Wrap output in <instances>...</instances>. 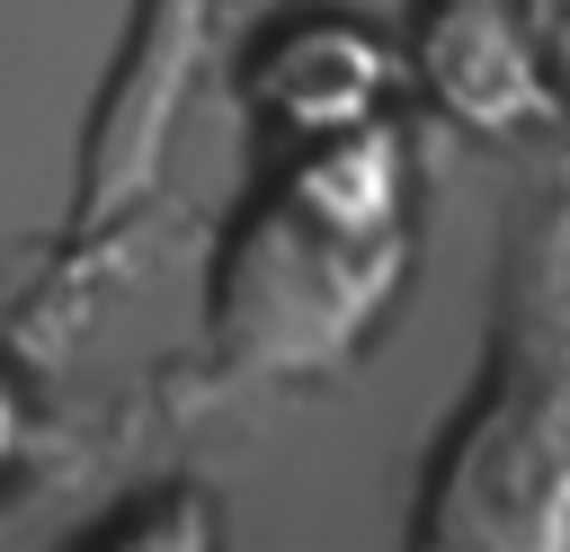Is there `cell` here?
<instances>
[{
    "mask_svg": "<svg viewBox=\"0 0 570 552\" xmlns=\"http://www.w3.org/2000/svg\"><path fill=\"white\" fill-rule=\"evenodd\" d=\"M410 258L419 151L392 116H365L294 151H258V178L205 267V329L196 365L178 374V401L214 410L240 392L338 374L401 303Z\"/></svg>",
    "mask_w": 570,
    "mask_h": 552,
    "instance_id": "6da1fadb",
    "label": "cell"
},
{
    "mask_svg": "<svg viewBox=\"0 0 570 552\" xmlns=\"http://www.w3.org/2000/svg\"><path fill=\"white\" fill-rule=\"evenodd\" d=\"M428 552H570V196L525 214L490 365L410 507Z\"/></svg>",
    "mask_w": 570,
    "mask_h": 552,
    "instance_id": "7a4b0ae2",
    "label": "cell"
},
{
    "mask_svg": "<svg viewBox=\"0 0 570 552\" xmlns=\"http://www.w3.org/2000/svg\"><path fill=\"white\" fill-rule=\"evenodd\" d=\"M214 36H223V0H134L125 53H116L98 107H89V134H80L71 205L53 223V249L27 285V303H18V329H45V347H62V329H80V312L98 303V267L151 214Z\"/></svg>",
    "mask_w": 570,
    "mask_h": 552,
    "instance_id": "3957f363",
    "label": "cell"
},
{
    "mask_svg": "<svg viewBox=\"0 0 570 552\" xmlns=\"http://www.w3.org/2000/svg\"><path fill=\"white\" fill-rule=\"evenodd\" d=\"M232 89H240L258 151H294V142L347 134L365 116H392L410 71H401V45L383 27L347 18V9H303L240 53Z\"/></svg>",
    "mask_w": 570,
    "mask_h": 552,
    "instance_id": "277c9868",
    "label": "cell"
},
{
    "mask_svg": "<svg viewBox=\"0 0 570 552\" xmlns=\"http://www.w3.org/2000/svg\"><path fill=\"white\" fill-rule=\"evenodd\" d=\"M401 71L445 125L490 134V142L561 116V89H552L543 36H534V0H419L410 36H401Z\"/></svg>",
    "mask_w": 570,
    "mask_h": 552,
    "instance_id": "5b68a950",
    "label": "cell"
},
{
    "mask_svg": "<svg viewBox=\"0 0 570 552\" xmlns=\"http://www.w3.org/2000/svg\"><path fill=\"white\" fill-rule=\"evenodd\" d=\"M80 543H134V552H178V543H223V507L196 481H142L107 516L80 525Z\"/></svg>",
    "mask_w": 570,
    "mask_h": 552,
    "instance_id": "8992f818",
    "label": "cell"
},
{
    "mask_svg": "<svg viewBox=\"0 0 570 552\" xmlns=\"http://www.w3.org/2000/svg\"><path fill=\"white\" fill-rule=\"evenodd\" d=\"M27 454H36V383H27V356L0 347V481L27 472Z\"/></svg>",
    "mask_w": 570,
    "mask_h": 552,
    "instance_id": "52a82bcc",
    "label": "cell"
},
{
    "mask_svg": "<svg viewBox=\"0 0 570 552\" xmlns=\"http://www.w3.org/2000/svg\"><path fill=\"white\" fill-rule=\"evenodd\" d=\"M534 36H543V71L570 107V0H534Z\"/></svg>",
    "mask_w": 570,
    "mask_h": 552,
    "instance_id": "ba28073f",
    "label": "cell"
}]
</instances>
